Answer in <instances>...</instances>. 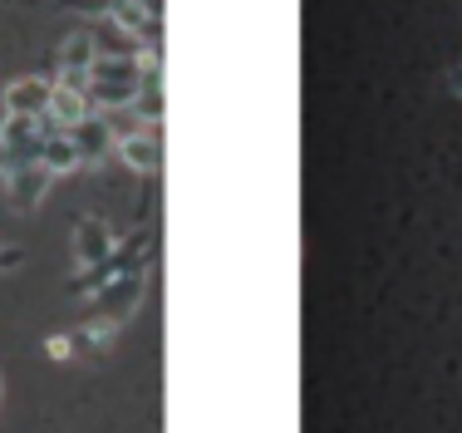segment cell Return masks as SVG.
<instances>
[{"label":"cell","instance_id":"5b68a950","mask_svg":"<svg viewBox=\"0 0 462 433\" xmlns=\"http://www.w3.org/2000/svg\"><path fill=\"white\" fill-rule=\"evenodd\" d=\"M69 138H74V148H79V163H104L118 153V138H114V128H108L104 114H89L84 124H74Z\"/></svg>","mask_w":462,"mask_h":433},{"label":"cell","instance_id":"ba28073f","mask_svg":"<svg viewBox=\"0 0 462 433\" xmlns=\"http://www.w3.org/2000/svg\"><path fill=\"white\" fill-rule=\"evenodd\" d=\"M94 50L98 54H114V60H143V44L128 35L118 20H94Z\"/></svg>","mask_w":462,"mask_h":433},{"label":"cell","instance_id":"277c9868","mask_svg":"<svg viewBox=\"0 0 462 433\" xmlns=\"http://www.w3.org/2000/svg\"><path fill=\"white\" fill-rule=\"evenodd\" d=\"M114 251H118V241H114V227H108L104 217H79L74 221V257H79L84 266L108 261Z\"/></svg>","mask_w":462,"mask_h":433},{"label":"cell","instance_id":"7a4b0ae2","mask_svg":"<svg viewBox=\"0 0 462 433\" xmlns=\"http://www.w3.org/2000/svg\"><path fill=\"white\" fill-rule=\"evenodd\" d=\"M89 114H98L94 99H89V84H69V80H54V94H50V124L54 128H74L84 124Z\"/></svg>","mask_w":462,"mask_h":433},{"label":"cell","instance_id":"8992f818","mask_svg":"<svg viewBox=\"0 0 462 433\" xmlns=\"http://www.w3.org/2000/svg\"><path fill=\"white\" fill-rule=\"evenodd\" d=\"M118 158H124L134 173L152 177V173L162 168V138H158V128H138V133H128V138H118Z\"/></svg>","mask_w":462,"mask_h":433},{"label":"cell","instance_id":"30bf717a","mask_svg":"<svg viewBox=\"0 0 462 433\" xmlns=\"http://www.w3.org/2000/svg\"><path fill=\"white\" fill-rule=\"evenodd\" d=\"M98 60L94 50V30H74L69 40L60 44V74H89V64Z\"/></svg>","mask_w":462,"mask_h":433},{"label":"cell","instance_id":"7c38bea8","mask_svg":"<svg viewBox=\"0 0 462 433\" xmlns=\"http://www.w3.org/2000/svg\"><path fill=\"white\" fill-rule=\"evenodd\" d=\"M134 5H138L143 15L152 20V25H162V0H134Z\"/></svg>","mask_w":462,"mask_h":433},{"label":"cell","instance_id":"52a82bcc","mask_svg":"<svg viewBox=\"0 0 462 433\" xmlns=\"http://www.w3.org/2000/svg\"><path fill=\"white\" fill-rule=\"evenodd\" d=\"M50 94H54V80H15L5 89V114H25V118H45L50 114Z\"/></svg>","mask_w":462,"mask_h":433},{"label":"cell","instance_id":"3957f363","mask_svg":"<svg viewBox=\"0 0 462 433\" xmlns=\"http://www.w3.org/2000/svg\"><path fill=\"white\" fill-rule=\"evenodd\" d=\"M50 168L45 163H15L10 173H0V183H5V193H10V202L20 207V212H30V207L40 202V197L50 193Z\"/></svg>","mask_w":462,"mask_h":433},{"label":"cell","instance_id":"6da1fadb","mask_svg":"<svg viewBox=\"0 0 462 433\" xmlns=\"http://www.w3.org/2000/svg\"><path fill=\"white\" fill-rule=\"evenodd\" d=\"M143 89V60H114V54H98L89 64V99L98 114L108 108H128Z\"/></svg>","mask_w":462,"mask_h":433},{"label":"cell","instance_id":"5bb4252c","mask_svg":"<svg viewBox=\"0 0 462 433\" xmlns=\"http://www.w3.org/2000/svg\"><path fill=\"white\" fill-rule=\"evenodd\" d=\"M448 84H453V94L462 99V60L453 64V70H448Z\"/></svg>","mask_w":462,"mask_h":433},{"label":"cell","instance_id":"9c48e42d","mask_svg":"<svg viewBox=\"0 0 462 433\" xmlns=\"http://www.w3.org/2000/svg\"><path fill=\"white\" fill-rule=\"evenodd\" d=\"M40 163H45L54 177L84 168V163H79V148H74V138H69V128H50V133H45V153H40Z\"/></svg>","mask_w":462,"mask_h":433},{"label":"cell","instance_id":"8fae6325","mask_svg":"<svg viewBox=\"0 0 462 433\" xmlns=\"http://www.w3.org/2000/svg\"><path fill=\"white\" fill-rule=\"evenodd\" d=\"M64 10H74L84 20H118L128 10V0H64Z\"/></svg>","mask_w":462,"mask_h":433},{"label":"cell","instance_id":"4fadbf2b","mask_svg":"<svg viewBox=\"0 0 462 433\" xmlns=\"http://www.w3.org/2000/svg\"><path fill=\"white\" fill-rule=\"evenodd\" d=\"M50 354H54V360H69L74 345H69V340H50Z\"/></svg>","mask_w":462,"mask_h":433}]
</instances>
